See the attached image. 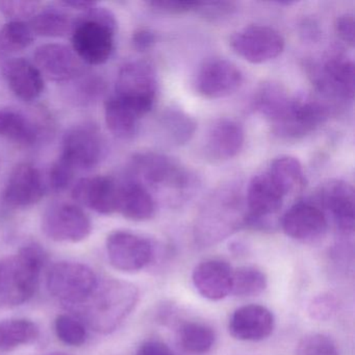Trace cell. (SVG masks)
Wrapping results in <instances>:
<instances>
[{
  "mask_svg": "<svg viewBox=\"0 0 355 355\" xmlns=\"http://www.w3.org/2000/svg\"><path fill=\"white\" fill-rule=\"evenodd\" d=\"M105 123L112 134L128 140L138 132L141 116L134 109L114 95L105 105Z\"/></svg>",
  "mask_w": 355,
  "mask_h": 355,
  "instance_id": "obj_27",
  "label": "cell"
},
{
  "mask_svg": "<svg viewBox=\"0 0 355 355\" xmlns=\"http://www.w3.org/2000/svg\"><path fill=\"white\" fill-rule=\"evenodd\" d=\"M46 261L44 249L34 243L0 261V303L16 306L32 299Z\"/></svg>",
  "mask_w": 355,
  "mask_h": 355,
  "instance_id": "obj_2",
  "label": "cell"
},
{
  "mask_svg": "<svg viewBox=\"0 0 355 355\" xmlns=\"http://www.w3.org/2000/svg\"><path fill=\"white\" fill-rule=\"evenodd\" d=\"M40 330L36 323L28 319H8L0 321V350H14L38 340Z\"/></svg>",
  "mask_w": 355,
  "mask_h": 355,
  "instance_id": "obj_30",
  "label": "cell"
},
{
  "mask_svg": "<svg viewBox=\"0 0 355 355\" xmlns=\"http://www.w3.org/2000/svg\"><path fill=\"white\" fill-rule=\"evenodd\" d=\"M73 21L67 14L49 9L35 15L31 20L30 28L37 36L60 38L72 32Z\"/></svg>",
  "mask_w": 355,
  "mask_h": 355,
  "instance_id": "obj_33",
  "label": "cell"
},
{
  "mask_svg": "<svg viewBox=\"0 0 355 355\" xmlns=\"http://www.w3.org/2000/svg\"><path fill=\"white\" fill-rule=\"evenodd\" d=\"M147 5L159 14H167V15H180V14L188 13L195 11L197 3L193 1H180V0H153L148 1Z\"/></svg>",
  "mask_w": 355,
  "mask_h": 355,
  "instance_id": "obj_42",
  "label": "cell"
},
{
  "mask_svg": "<svg viewBox=\"0 0 355 355\" xmlns=\"http://www.w3.org/2000/svg\"><path fill=\"white\" fill-rule=\"evenodd\" d=\"M136 355H176L165 343L159 340H147L141 345Z\"/></svg>",
  "mask_w": 355,
  "mask_h": 355,
  "instance_id": "obj_45",
  "label": "cell"
},
{
  "mask_svg": "<svg viewBox=\"0 0 355 355\" xmlns=\"http://www.w3.org/2000/svg\"><path fill=\"white\" fill-rule=\"evenodd\" d=\"M157 90V76L150 64L130 61L120 68L115 96L130 105L141 117L153 109Z\"/></svg>",
  "mask_w": 355,
  "mask_h": 355,
  "instance_id": "obj_7",
  "label": "cell"
},
{
  "mask_svg": "<svg viewBox=\"0 0 355 355\" xmlns=\"http://www.w3.org/2000/svg\"><path fill=\"white\" fill-rule=\"evenodd\" d=\"M315 88L324 96L352 101L354 96V64L344 55H332L321 66L311 68Z\"/></svg>",
  "mask_w": 355,
  "mask_h": 355,
  "instance_id": "obj_14",
  "label": "cell"
},
{
  "mask_svg": "<svg viewBox=\"0 0 355 355\" xmlns=\"http://www.w3.org/2000/svg\"><path fill=\"white\" fill-rule=\"evenodd\" d=\"M44 193V184L39 170L31 164H20L8 180L3 199L10 207L22 209L38 203Z\"/></svg>",
  "mask_w": 355,
  "mask_h": 355,
  "instance_id": "obj_21",
  "label": "cell"
},
{
  "mask_svg": "<svg viewBox=\"0 0 355 355\" xmlns=\"http://www.w3.org/2000/svg\"><path fill=\"white\" fill-rule=\"evenodd\" d=\"M338 307V299L329 293H323L311 299L307 313L315 321H327L336 315Z\"/></svg>",
  "mask_w": 355,
  "mask_h": 355,
  "instance_id": "obj_40",
  "label": "cell"
},
{
  "mask_svg": "<svg viewBox=\"0 0 355 355\" xmlns=\"http://www.w3.org/2000/svg\"><path fill=\"white\" fill-rule=\"evenodd\" d=\"M76 170L70 167L63 159H59L49 171V184L51 188L57 192L66 190L73 180V174Z\"/></svg>",
  "mask_w": 355,
  "mask_h": 355,
  "instance_id": "obj_41",
  "label": "cell"
},
{
  "mask_svg": "<svg viewBox=\"0 0 355 355\" xmlns=\"http://www.w3.org/2000/svg\"><path fill=\"white\" fill-rule=\"evenodd\" d=\"M236 10L238 6L232 1H205L197 3L194 12L209 21L216 22L227 19L236 13Z\"/></svg>",
  "mask_w": 355,
  "mask_h": 355,
  "instance_id": "obj_39",
  "label": "cell"
},
{
  "mask_svg": "<svg viewBox=\"0 0 355 355\" xmlns=\"http://www.w3.org/2000/svg\"><path fill=\"white\" fill-rule=\"evenodd\" d=\"M157 42V36L148 28H138L132 34V43L134 49L140 53L149 51Z\"/></svg>",
  "mask_w": 355,
  "mask_h": 355,
  "instance_id": "obj_44",
  "label": "cell"
},
{
  "mask_svg": "<svg viewBox=\"0 0 355 355\" xmlns=\"http://www.w3.org/2000/svg\"><path fill=\"white\" fill-rule=\"evenodd\" d=\"M246 215L238 191L221 189L205 205L196 223V239L203 245L215 244L245 226Z\"/></svg>",
  "mask_w": 355,
  "mask_h": 355,
  "instance_id": "obj_4",
  "label": "cell"
},
{
  "mask_svg": "<svg viewBox=\"0 0 355 355\" xmlns=\"http://www.w3.org/2000/svg\"><path fill=\"white\" fill-rule=\"evenodd\" d=\"M130 168L140 184L155 190L173 191L180 194L193 187L190 171L178 162L162 153L145 151L132 157Z\"/></svg>",
  "mask_w": 355,
  "mask_h": 355,
  "instance_id": "obj_5",
  "label": "cell"
},
{
  "mask_svg": "<svg viewBox=\"0 0 355 355\" xmlns=\"http://www.w3.org/2000/svg\"><path fill=\"white\" fill-rule=\"evenodd\" d=\"M317 202L322 211L331 215L336 227L351 234L355 225V197L353 187L344 180H332L318 189Z\"/></svg>",
  "mask_w": 355,
  "mask_h": 355,
  "instance_id": "obj_15",
  "label": "cell"
},
{
  "mask_svg": "<svg viewBox=\"0 0 355 355\" xmlns=\"http://www.w3.org/2000/svg\"><path fill=\"white\" fill-rule=\"evenodd\" d=\"M284 39L279 32L266 26H249L234 33L230 39L232 51L252 64H263L276 59L284 49Z\"/></svg>",
  "mask_w": 355,
  "mask_h": 355,
  "instance_id": "obj_10",
  "label": "cell"
},
{
  "mask_svg": "<svg viewBox=\"0 0 355 355\" xmlns=\"http://www.w3.org/2000/svg\"><path fill=\"white\" fill-rule=\"evenodd\" d=\"M97 282L96 275L90 267L76 261L55 263L47 275V288L51 295L73 309L89 298Z\"/></svg>",
  "mask_w": 355,
  "mask_h": 355,
  "instance_id": "obj_6",
  "label": "cell"
},
{
  "mask_svg": "<svg viewBox=\"0 0 355 355\" xmlns=\"http://www.w3.org/2000/svg\"><path fill=\"white\" fill-rule=\"evenodd\" d=\"M159 125L170 142L184 145L190 142L197 130L194 118L178 107H170L162 114Z\"/></svg>",
  "mask_w": 355,
  "mask_h": 355,
  "instance_id": "obj_31",
  "label": "cell"
},
{
  "mask_svg": "<svg viewBox=\"0 0 355 355\" xmlns=\"http://www.w3.org/2000/svg\"><path fill=\"white\" fill-rule=\"evenodd\" d=\"M245 142V132L239 122L228 118L217 120L209 128L205 140V153L215 161L236 157Z\"/></svg>",
  "mask_w": 355,
  "mask_h": 355,
  "instance_id": "obj_23",
  "label": "cell"
},
{
  "mask_svg": "<svg viewBox=\"0 0 355 355\" xmlns=\"http://www.w3.org/2000/svg\"><path fill=\"white\" fill-rule=\"evenodd\" d=\"M138 301L139 291L135 284L109 278L97 282L92 294L76 309L91 329L109 334L132 313Z\"/></svg>",
  "mask_w": 355,
  "mask_h": 355,
  "instance_id": "obj_1",
  "label": "cell"
},
{
  "mask_svg": "<svg viewBox=\"0 0 355 355\" xmlns=\"http://www.w3.org/2000/svg\"><path fill=\"white\" fill-rule=\"evenodd\" d=\"M284 197L267 171L253 176L247 189L245 226L267 230L270 218L282 209Z\"/></svg>",
  "mask_w": 355,
  "mask_h": 355,
  "instance_id": "obj_12",
  "label": "cell"
},
{
  "mask_svg": "<svg viewBox=\"0 0 355 355\" xmlns=\"http://www.w3.org/2000/svg\"><path fill=\"white\" fill-rule=\"evenodd\" d=\"M72 198L101 215L117 213L118 184L110 176L85 178L74 184Z\"/></svg>",
  "mask_w": 355,
  "mask_h": 355,
  "instance_id": "obj_20",
  "label": "cell"
},
{
  "mask_svg": "<svg viewBox=\"0 0 355 355\" xmlns=\"http://www.w3.org/2000/svg\"><path fill=\"white\" fill-rule=\"evenodd\" d=\"M55 329L58 338L64 344L78 347L86 343V326L72 315H60L55 319Z\"/></svg>",
  "mask_w": 355,
  "mask_h": 355,
  "instance_id": "obj_36",
  "label": "cell"
},
{
  "mask_svg": "<svg viewBox=\"0 0 355 355\" xmlns=\"http://www.w3.org/2000/svg\"><path fill=\"white\" fill-rule=\"evenodd\" d=\"M328 116L329 109L325 103L293 97L284 115L272 124L273 132L284 139H301L325 123Z\"/></svg>",
  "mask_w": 355,
  "mask_h": 355,
  "instance_id": "obj_11",
  "label": "cell"
},
{
  "mask_svg": "<svg viewBox=\"0 0 355 355\" xmlns=\"http://www.w3.org/2000/svg\"><path fill=\"white\" fill-rule=\"evenodd\" d=\"M354 16L352 14H344L338 17L336 21V32L343 42L349 46H354Z\"/></svg>",
  "mask_w": 355,
  "mask_h": 355,
  "instance_id": "obj_43",
  "label": "cell"
},
{
  "mask_svg": "<svg viewBox=\"0 0 355 355\" xmlns=\"http://www.w3.org/2000/svg\"><path fill=\"white\" fill-rule=\"evenodd\" d=\"M3 73L12 92L22 101H35L44 90L42 74L34 64L24 58L8 61Z\"/></svg>",
  "mask_w": 355,
  "mask_h": 355,
  "instance_id": "obj_24",
  "label": "cell"
},
{
  "mask_svg": "<svg viewBox=\"0 0 355 355\" xmlns=\"http://www.w3.org/2000/svg\"><path fill=\"white\" fill-rule=\"evenodd\" d=\"M110 263L122 272L141 271L153 263L155 246L153 242L125 230L111 232L107 239Z\"/></svg>",
  "mask_w": 355,
  "mask_h": 355,
  "instance_id": "obj_9",
  "label": "cell"
},
{
  "mask_svg": "<svg viewBox=\"0 0 355 355\" xmlns=\"http://www.w3.org/2000/svg\"><path fill=\"white\" fill-rule=\"evenodd\" d=\"M117 20L105 8L86 11L73 21L72 47L78 59L90 65H103L109 61L115 49Z\"/></svg>",
  "mask_w": 355,
  "mask_h": 355,
  "instance_id": "obj_3",
  "label": "cell"
},
{
  "mask_svg": "<svg viewBox=\"0 0 355 355\" xmlns=\"http://www.w3.org/2000/svg\"><path fill=\"white\" fill-rule=\"evenodd\" d=\"M282 226L284 234L293 240L313 243L325 236L328 221L325 211L319 205L301 201L284 214Z\"/></svg>",
  "mask_w": 355,
  "mask_h": 355,
  "instance_id": "obj_16",
  "label": "cell"
},
{
  "mask_svg": "<svg viewBox=\"0 0 355 355\" xmlns=\"http://www.w3.org/2000/svg\"><path fill=\"white\" fill-rule=\"evenodd\" d=\"M267 172L284 196L298 192L304 187L302 165L296 157L288 155L277 157L272 162Z\"/></svg>",
  "mask_w": 355,
  "mask_h": 355,
  "instance_id": "obj_28",
  "label": "cell"
},
{
  "mask_svg": "<svg viewBox=\"0 0 355 355\" xmlns=\"http://www.w3.org/2000/svg\"><path fill=\"white\" fill-rule=\"evenodd\" d=\"M42 3L31 0H0V12L14 21H21L24 18L34 17L40 12Z\"/></svg>",
  "mask_w": 355,
  "mask_h": 355,
  "instance_id": "obj_38",
  "label": "cell"
},
{
  "mask_svg": "<svg viewBox=\"0 0 355 355\" xmlns=\"http://www.w3.org/2000/svg\"><path fill=\"white\" fill-rule=\"evenodd\" d=\"M292 99L282 85L265 83L255 94L253 107L273 124L284 115Z\"/></svg>",
  "mask_w": 355,
  "mask_h": 355,
  "instance_id": "obj_29",
  "label": "cell"
},
{
  "mask_svg": "<svg viewBox=\"0 0 355 355\" xmlns=\"http://www.w3.org/2000/svg\"><path fill=\"white\" fill-rule=\"evenodd\" d=\"M34 58L42 76L53 82H68L82 72V62L73 49L63 44L41 45Z\"/></svg>",
  "mask_w": 355,
  "mask_h": 355,
  "instance_id": "obj_19",
  "label": "cell"
},
{
  "mask_svg": "<svg viewBox=\"0 0 355 355\" xmlns=\"http://www.w3.org/2000/svg\"><path fill=\"white\" fill-rule=\"evenodd\" d=\"M267 286V276L257 268L245 266L232 272V294L234 296H259L265 292Z\"/></svg>",
  "mask_w": 355,
  "mask_h": 355,
  "instance_id": "obj_34",
  "label": "cell"
},
{
  "mask_svg": "<svg viewBox=\"0 0 355 355\" xmlns=\"http://www.w3.org/2000/svg\"><path fill=\"white\" fill-rule=\"evenodd\" d=\"M0 138L24 146H32L38 141L39 130L21 112L0 107Z\"/></svg>",
  "mask_w": 355,
  "mask_h": 355,
  "instance_id": "obj_26",
  "label": "cell"
},
{
  "mask_svg": "<svg viewBox=\"0 0 355 355\" xmlns=\"http://www.w3.org/2000/svg\"><path fill=\"white\" fill-rule=\"evenodd\" d=\"M232 272L234 269L225 261L207 259L195 267L193 284L205 299L222 300L232 294Z\"/></svg>",
  "mask_w": 355,
  "mask_h": 355,
  "instance_id": "obj_22",
  "label": "cell"
},
{
  "mask_svg": "<svg viewBox=\"0 0 355 355\" xmlns=\"http://www.w3.org/2000/svg\"><path fill=\"white\" fill-rule=\"evenodd\" d=\"M297 355H340L334 340L322 334L303 336L297 348Z\"/></svg>",
  "mask_w": 355,
  "mask_h": 355,
  "instance_id": "obj_37",
  "label": "cell"
},
{
  "mask_svg": "<svg viewBox=\"0 0 355 355\" xmlns=\"http://www.w3.org/2000/svg\"><path fill=\"white\" fill-rule=\"evenodd\" d=\"M34 41V34L24 21H10L0 30V53L9 55L28 49Z\"/></svg>",
  "mask_w": 355,
  "mask_h": 355,
  "instance_id": "obj_35",
  "label": "cell"
},
{
  "mask_svg": "<svg viewBox=\"0 0 355 355\" xmlns=\"http://www.w3.org/2000/svg\"><path fill=\"white\" fill-rule=\"evenodd\" d=\"M155 211V199L146 187L136 180L118 184L117 213L132 221H146Z\"/></svg>",
  "mask_w": 355,
  "mask_h": 355,
  "instance_id": "obj_25",
  "label": "cell"
},
{
  "mask_svg": "<svg viewBox=\"0 0 355 355\" xmlns=\"http://www.w3.org/2000/svg\"><path fill=\"white\" fill-rule=\"evenodd\" d=\"M275 326L273 313L267 307L248 304L234 311L228 323L232 336L243 342H259L271 336Z\"/></svg>",
  "mask_w": 355,
  "mask_h": 355,
  "instance_id": "obj_18",
  "label": "cell"
},
{
  "mask_svg": "<svg viewBox=\"0 0 355 355\" xmlns=\"http://www.w3.org/2000/svg\"><path fill=\"white\" fill-rule=\"evenodd\" d=\"M49 355H68V354H66V353H63V352H55V353H51V354H49Z\"/></svg>",
  "mask_w": 355,
  "mask_h": 355,
  "instance_id": "obj_47",
  "label": "cell"
},
{
  "mask_svg": "<svg viewBox=\"0 0 355 355\" xmlns=\"http://www.w3.org/2000/svg\"><path fill=\"white\" fill-rule=\"evenodd\" d=\"M45 236L55 242L78 243L92 232V223L80 207L71 203H55L42 217Z\"/></svg>",
  "mask_w": 355,
  "mask_h": 355,
  "instance_id": "obj_13",
  "label": "cell"
},
{
  "mask_svg": "<svg viewBox=\"0 0 355 355\" xmlns=\"http://www.w3.org/2000/svg\"><path fill=\"white\" fill-rule=\"evenodd\" d=\"M243 82L241 70L232 62L213 59L205 62L197 76L199 94L205 98L219 99L234 94Z\"/></svg>",
  "mask_w": 355,
  "mask_h": 355,
  "instance_id": "obj_17",
  "label": "cell"
},
{
  "mask_svg": "<svg viewBox=\"0 0 355 355\" xmlns=\"http://www.w3.org/2000/svg\"><path fill=\"white\" fill-rule=\"evenodd\" d=\"M105 153V139L99 128L93 123H80L64 135L60 159L74 170H87L98 165Z\"/></svg>",
  "mask_w": 355,
  "mask_h": 355,
  "instance_id": "obj_8",
  "label": "cell"
},
{
  "mask_svg": "<svg viewBox=\"0 0 355 355\" xmlns=\"http://www.w3.org/2000/svg\"><path fill=\"white\" fill-rule=\"evenodd\" d=\"M0 304H1V303H0Z\"/></svg>",
  "mask_w": 355,
  "mask_h": 355,
  "instance_id": "obj_48",
  "label": "cell"
},
{
  "mask_svg": "<svg viewBox=\"0 0 355 355\" xmlns=\"http://www.w3.org/2000/svg\"><path fill=\"white\" fill-rule=\"evenodd\" d=\"M61 5L65 6V7L73 8V9L84 10L86 12L95 7L96 3H92V1H78V0L76 1L74 0V1H64V3H61Z\"/></svg>",
  "mask_w": 355,
  "mask_h": 355,
  "instance_id": "obj_46",
  "label": "cell"
},
{
  "mask_svg": "<svg viewBox=\"0 0 355 355\" xmlns=\"http://www.w3.org/2000/svg\"><path fill=\"white\" fill-rule=\"evenodd\" d=\"M180 345L187 352L205 354L215 344L216 334L213 328L199 322H186L178 329Z\"/></svg>",
  "mask_w": 355,
  "mask_h": 355,
  "instance_id": "obj_32",
  "label": "cell"
}]
</instances>
